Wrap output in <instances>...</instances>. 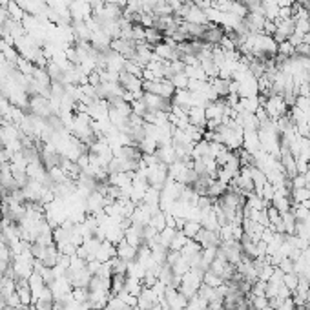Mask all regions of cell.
I'll return each instance as SVG.
<instances>
[{
	"label": "cell",
	"mask_w": 310,
	"mask_h": 310,
	"mask_svg": "<svg viewBox=\"0 0 310 310\" xmlns=\"http://www.w3.org/2000/svg\"><path fill=\"white\" fill-rule=\"evenodd\" d=\"M283 285H285L290 292H294V290L297 289V285H299V276H297L296 272L285 274V276H283Z\"/></svg>",
	"instance_id": "cell-15"
},
{
	"label": "cell",
	"mask_w": 310,
	"mask_h": 310,
	"mask_svg": "<svg viewBox=\"0 0 310 310\" xmlns=\"http://www.w3.org/2000/svg\"><path fill=\"white\" fill-rule=\"evenodd\" d=\"M115 250H117V257H121V259H124V261L131 263V261H135V259H137L139 248L131 247L126 239H121V241L115 245Z\"/></svg>",
	"instance_id": "cell-5"
},
{
	"label": "cell",
	"mask_w": 310,
	"mask_h": 310,
	"mask_svg": "<svg viewBox=\"0 0 310 310\" xmlns=\"http://www.w3.org/2000/svg\"><path fill=\"white\" fill-rule=\"evenodd\" d=\"M195 241L199 243L201 248H208V247H219L221 245V237L219 232H214V230H207V228H201L199 234L195 235Z\"/></svg>",
	"instance_id": "cell-2"
},
{
	"label": "cell",
	"mask_w": 310,
	"mask_h": 310,
	"mask_svg": "<svg viewBox=\"0 0 310 310\" xmlns=\"http://www.w3.org/2000/svg\"><path fill=\"white\" fill-rule=\"evenodd\" d=\"M279 310H296V303L292 301V297H287V299L283 301L281 309H279Z\"/></svg>",
	"instance_id": "cell-24"
},
{
	"label": "cell",
	"mask_w": 310,
	"mask_h": 310,
	"mask_svg": "<svg viewBox=\"0 0 310 310\" xmlns=\"http://www.w3.org/2000/svg\"><path fill=\"white\" fill-rule=\"evenodd\" d=\"M277 55H283V57H294L296 55V48L290 44L289 41L281 42V44H277Z\"/></svg>",
	"instance_id": "cell-16"
},
{
	"label": "cell",
	"mask_w": 310,
	"mask_h": 310,
	"mask_svg": "<svg viewBox=\"0 0 310 310\" xmlns=\"http://www.w3.org/2000/svg\"><path fill=\"white\" fill-rule=\"evenodd\" d=\"M188 123L192 126L207 128V113L205 108H188Z\"/></svg>",
	"instance_id": "cell-7"
},
{
	"label": "cell",
	"mask_w": 310,
	"mask_h": 310,
	"mask_svg": "<svg viewBox=\"0 0 310 310\" xmlns=\"http://www.w3.org/2000/svg\"><path fill=\"white\" fill-rule=\"evenodd\" d=\"M223 279H221L217 274H214L212 270H207L205 274H203V285H208V287H214V289H217V287H221L223 285Z\"/></svg>",
	"instance_id": "cell-12"
},
{
	"label": "cell",
	"mask_w": 310,
	"mask_h": 310,
	"mask_svg": "<svg viewBox=\"0 0 310 310\" xmlns=\"http://www.w3.org/2000/svg\"><path fill=\"white\" fill-rule=\"evenodd\" d=\"M210 84L214 86L215 93H217L219 97H227L228 95V84H230V81H225V79L217 77V79H212V81H210Z\"/></svg>",
	"instance_id": "cell-11"
},
{
	"label": "cell",
	"mask_w": 310,
	"mask_h": 310,
	"mask_svg": "<svg viewBox=\"0 0 310 310\" xmlns=\"http://www.w3.org/2000/svg\"><path fill=\"white\" fill-rule=\"evenodd\" d=\"M185 22H190V24H199V26H208V24H210L208 19H207V15H205V11H203L199 6H195L193 2L190 4L188 11H186Z\"/></svg>",
	"instance_id": "cell-4"
},
{
	"label": "cell",
	"mask_w": 310,
	"mask_h": 310,
	"mask_svg": "<svg viewBox=\"0 0 310 310\" xmlns=\"http://www.w3.org/2000/svg\"><path fill=\"white\" fill-rule=\"evenodd\" d=\"M175 234H177V228L166 227L165 230H161V232H159V243H161L163 247H166L168 250H170V247H172V241H173V237H175Z\"/></svg>",
	"instance_id": "cell-9"
},
{
	"label": "cell",
	"mask_w": 310,
	"mask_h": 310,
	"mask_svg": "<svg viewBox=\"0 0 310 310\" xmlns=\"http://www.w3.org/2000/svg\"><path fill=\"white\" fill-rule=\"evenodd\" d=\"M150 225H152L157 232H161V230H165L166 228V214L161 210V212H157L155 215H152V219H150Z\"/></svg>",
	"instance_id": "cell-14"
},
{
	"label": "cell",
	"mask_w": 310,
	"mask_h": 310,
	"mask_svg": "<svg viewBox=\"0 0 310 310\" xmlns=\"http://www.w3.org/2000/svg\"><path fill=\"white\" fill-rule=\"evenodd\" d=\"M188 241H190V239H188V237H186V235L183 234L181 230H177V234H175V237H173L170 250H177V252H181V250H183V247H185Z\"/></svg>",
	"instance_id": "cell-17"
},
{
	"label": "cell",
	"mask_w": 310,
	"mask_h": 310,
	"mask_svg": "<svg viewBox=\"0 0 310 310\" xmlns=\"http://www.w3.org/2000/svg\"><path fill=\"white\" fill-rule=\"evenodd\" d=\"M309 86H310V81H309Z\"/></svg>",
	"instance_id": "cell-27"
},
{
	"label": "cell",
	"mask_w": 310,
	"mask_h": 310,
	"mask_svg": "<svg viewBox=\"0 0 310 310\" xmlns=\"http://www.w3.org/2000/svg\"><path fill=\"white\" fill-rule=\"evenodd\" d=\"M305 221H307V223H310V210H309V215H307V219H305Z\"/></svg>",
	"instance_id": "cell-26"
},
{
	"label": "cell",
	"mask_w": 310,
	"mask_h": 310,
	"mask_svg": "<svg viewBox=\"0 0 310 310\" xmlns=\"http://www.w3.org/2000/svg\"><path fill=\"white\" fill-rule=\"evenodd\" d=\"M297 0H277V6L279 7H292Z\"/></svg>",
	"instance_id": "cell-25"
},
{
	"label": "cell",
	"mask_w": 310,
	"mask_h": 310,
	"mask_svg": "<svg viewBox=\"0 0 310 310\" xmlns=\"http://www.w3.org/2000/svg\"><path fill=\"white\" fill-rule=\"evenodd\" d=\"M290 296H292V292H290L285 285H281L279 290H277V297H279V299H287V297H290Z\"/></svg>",
	"instance_id": "cell-23"
},
{
	"label": "cell",
	"mask_w": 310,
	"mask_h": 310,
	"mask_svg": "<svg viewBox=\"0 0 310 310\" xmlns=\"http://www.w3.org/2000/svg\"><path fill=\"white\" fill-rule=\"evenodd\" d=\"M119 83H121V86L124 88V91H130V93H135V91L143 90V79L131 75L128 71H121Z\"/></svg>",
	"instance_id": "cell-3"
},
{
	"label": "cell",
	"mask_w": 310,
	"mask_h": 310,
	"mask_svg": "<svg viewBox=\"0 0 310 310\" xmlns=\"http://www.w3.org/2000/svg\"><path fill=\"white\" fill-rule=\"evenodd\" d=\"M276 29H277V26H276V22H272V21H267L265 22V26H263V33L265 35H272L276 33Z\"/></svg>",
	"instance_id": "cell-22"
},
{
	"label": "cell",
	"mask_w": 310,
	"mask_h": 310,
	"mask_svg": "<svg viewBox=\"0 0 310 310\" xmlns=\"http://www.w3.org/2000/svg\"><path fill=\"white\" fill-rule=\"evenodd\" d=\"M263 108L267 110V113H269V117L272 121H277L279 117L289 113V106L285 103V99H283V95H277V93H272L267 99V103L263 104Z\"/></svg>",
	"instance_id": "cell-1"
},
{
	"label": "cell",
	"mask_w": 310,
	"mask_h": 310,
	"mask_svg": "<svg viewBox=\"0 0 310 310\" xmlns=\"http://www.w3.org/2000/svg\"><path fill=\"white\" fill-rule=\"evenodd\" d=\"M170 81H172V84L175 86V90H188L190 79L185 75V71H183V73H175V75H172L170 77Z\"/></svg>",
	"instance_id": "cell-13"
},
{
	"label": "cell",
	"mask_w": 310,
	"mask_h": 310,
	"mask_svg": "<svg viewBox=\"0 0 310 310\" xmlns=\"http://www.w3.org/2000/svg\"><path fill=\"white\" fill-rule=\"evenodd\" d=\"M294 17V11H292V7H279V15H277V19H281V21H287V19H292Z\"/></svg>",
	"instance_id": "cell-21"
},
{
	"label": "cell",
	"mask_w": 310,
	"mask_h": 310,
	"mask_svg": "<svg viewBox=\"0 0 310 310\" xmlns=\"http://www.w3.org/2000/svg\"><path fill=\"white\" fill-rule=\"evenodd\" d=\"M155 155H157L159 163H163V165H166V166H172L173 163L177 161V153H175V150H173L172 145L159 146Z\"/></svg>",
	"instance_id": "cell-6"
},
{
	"label": "cell",
	"mask_w": 310,
	"mask_h": 310,
	"mask_svg": "<svg viewBox=\"0 0 310 310\" xmlns=\"http://www.w3.org/2000/svg\"><path fill=\"white\" fill-rule=\"evenodd\" d=\"M201 223L199 221H192V219H186L185 221V225H183V228H181V232L188 237V239H195V235L199 234V230H201Z\"/></svg>",
	"instance_id": "cell-8"
},
{
	"label": "cell",
	"mask_w": 310,
	"mask_h": 310,
	"mask_svg": "<svg viewBox=\"0 0 310 310\" xmlns=\"http://www.w3.org/2000/svg\"><path fill=\"white\" fill-rule=\"evenodd\" d=\"M277 269L281 270V272H285V274H290V272H294V261L289 259V257H285V259H281Z\"/></svg>",
	"instance_id": "cell-18"
},
{
	"label": "cell",
	"mask_w": 310,
	"mask_h": 310,
	"mask_svg": "<svg viewBox=\"0 0 310 310\" xmlns=\"http://www.w3.org/2000/svg\"><path fill=\"white\" fill-rule=\"evenodd\" d=\"M296 106L299 110H303L305 113L310 110V97H297L296 99Z\"/></svg>",
	"instance_id": "cell-19"
},
{
	"label": "cell",
	"mask_w": 310,
	"mask_h": 310,
	"mask_svg": "<svg viewBox=\"0 0 310 310\" xmlns=\"http://www.w3.org/2000/svg\"><path fill=\"white\" fill-rule=\"evenodd\" d=\"M272 207L276 208L279 214H285V212H289L290 210L292 203H290V197H279V195H274V199H272Z\"/></svg>",
	"instance_id": "cell-10"
},
{
	"label": "cell",
	"mask_w": 310,
	"mask_h": 310,
	"mask_svg": "<svg viewBox=\"0 0 310 310\" xmlns=\"http://www.w3.org/2000/svg\"><path fill=\"white\" fill-rule=\"evenodd\" d=\"M303 37H305L303 33H297V31H294V33L289 37V42L292 44V46H294V48H297V46H301V44H303Z\"/></svg>",
	"instance_id": "cell-20"
}]
</instances>
